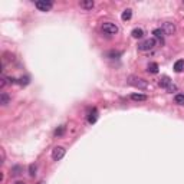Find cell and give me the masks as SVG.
Masks as SVG:
<instances>
[{
    "instance_id": "8",
    "label": "cell",
    "mask_w": 184,
    "mask_h": 184,
    "mask_svg": "<svg viewBox=\"0 0 184 184\" xmlns=\"http://www.w3.org/2000/svg\"><path fill=\"white\" fill-rule=\"evenodd\" d=\"M79 6H81V9H83V10H91V9H94L95 3L92 0H82V2H79Z\"/></svg>"
},
{
    "instance_id": "4",
    "label": "cell",
    "mask_w": 184,
    "mask_h": 184,
    "mask_svg": "<svg viewBox=\"0 0 184 184\" xmlns=\"http://www.w3.org/2000/svg\"><path fill=\"white\" fill-rule=\"evenodd\" d=\"M35 4H36V9L40 12H49L53 7V3L49 0H40V2H36Z\"/></svg>"
},
{
    "instance_id": "11",
    "label": "cell",
    "mask_w": 184,
    "mask_h": 184,
    "mask_svg": "<svg viewBox=\"0 0 184 184\" xmlns=\"http://www.w3.org/2000/svg\"><path fill=\"white\" fill-rule=\"evenodd\" d=\"M170 83H171V79H170L167 75H164V76H161V79H160L158 85H160L161 88H167V87L170 85Z\"/></svg>"
},
{
    "instance_id": "21",
    "label": "cell",
    "mask_w": 184,
    "mask_h": 184,
    "mask_svg": "<svg viewBox=\"0 0 184 184\" xmlns=\"http://www.w3.org/2000/svg\"><path fill=\"white\" fill-rule=\"evenodd\" d=\"M29 176L30 177L36 176V165H35V164H30V167H29Z\"/></svg>"
},
{
    "instance_id": "10",
    "label": "cell",
    "mask_w": 184,
    "mask_h": 184,
    "mask_svg": "<svg viewBox=\"0 0 184 184\" xmlns=\"http://www.w3.org/2000/svg\"><path fill=\"white\" fill-rule=\"evenodd\" d=\"M153 35H154V38L158 39L160 40V43H163V39H164V32H163V29H154L153 30Z\"/></svg>"
},
{
    "instance_id": "17",
    "label": "cell",
    "mask_w": 184,
    "mask_h": 184,
    "mask_svg": "<svg viewBox=\"0 0 184 184\" xmlns=\"http://www.w3.org/2000/svg\"><path fill=\"white\" fill-rule=\"evenodd\" d=\"M22 171H23V168L20 167V165H15V167L10 170L12 176H15V177H16V176H20V174H22Z\"/></svg>"
},
{
    "instance_id": "15",
    "label": "cell",
    "mask_w": 184,
    "mask_h": 184,
    "mask_svg": "<svg viewBox=\"0 0 184 184\" xmlns=\"http://www.w3.org/2000/svg\"><path fill=\"white\" fill-rule=\"evenodd\" d=\"M132 17V10L131 9H127V10L122 12V15H121V19L124 20V22H127V20H130Z\"/></svg>"
},
{
    "instance_id": "12",
    "label": "cell",
    "mask_w": 184,
    "mask_h": 184,
    "mask_svg": "<svg viewBox=\"0 0 184 184\" xmlns=\"http://www.w3.org/2000/svg\"><path fill=\"white\" fill-rule=\"evenodd\" d=\"M9 102H10V97H9L6 92H2V94H0V104L3 106H6Z\"/></svg>"
},
{
    "instance_id": "24",
    "label": "cell",
    "mask_w": 184,
    "mask_h": 184,
    "mask_svg": "<svg viewBox=\"0 0 184 184\" xmlns=\"http://www.w3.org/2000/svg\"><path fill=\"white\" fill-rule=\"evenodd\" d=\"M15 184H26V183H25V181H16Z\"/></svg>"
},
{
    "instance_id": "13",
    "label": "cell",
    "mask_w": 184,
    "mask_h": 184,
    "mask_svg": "<svg viewBox=\"0 0 184 184\" xmlns=\"http://www.w3.org/2000/svg\"><path fill=\"white\" fill-rule=\"evenodd\" d=\"M183 69H184V60L183 59H178L176 64H174V71H176L177 73H180Z\"/></svg>"
},
{
    "instance_id": "3",
    "label": "cell",
    "mask_w": 184,
    "mask_h": 184,
    "mask_svg": "<svg viewBox=\"0 0 184 184\" xmlns=\"http://www.w3.org/2000/svg\"><path fill=\"white\" fill-rule=\"evenodd\" d=\"M155 46V39L150 38V39H144L138 43V50H143V52H147V50H151L154 49Z\"/></svg>"
},
{
    "instance_id": "16",
    "label": "cell",
    "mask_w": 184,
    "mask_h": 184,
    "mask_svg": "<svg viewBox=\"0 0 184 184\" xmlns=\"http://www.w3.org/2000/svg\"><path fill=\"white\" fill-rule=\"evenodd\" d=\"M65 131H66V127H65V125H60L59 128H56V130H55L53 135H55V137H62L65 134Z\"/></svg>"
},
{
    "instance_id": "25",
    "label": "cell",
    "mask_w": 184,
    "mask_h": 184,
    "mask_svg": "<svg viewBox=\"0 0 184 184\" xmlns=\"http://www.w3.org/2000/svg\"><path fill=\"white\" fill-rule=\"evenodd\" d=\"M38 184H45V181H39V183Z\"/></svg>"
},
{
    "instance_id": "6",
    "label": "cell",
    "mask_w": 184,
    "mask_h": 184,
    "mask_svg": "<svg viewBox=\"0 0 184 184\" xmlns=\"http://www.w3.org/2000/svg\"><path fill=\"white\" fill-rule=\"evenodd\" d=\"M65 153H66V150L64 147H55L52 150V158L55 161H59V160H62L65 157Z\"/></svg>"
},
{
    "instance_id": "22",
    "label": "cell",
    "mask_w": 184,
    "mask_h": 184,
    "mask_svg": "<svg viewBox=\"0 0 184 184\" xmlns=\"http://www.w3.org/2000/svg\"><path fill=\"white\" fill-rule=\"evenodd\" d=\"M19 83L20 85H27V83H29V78H27V76H22V78L19 79Z\"/></svg>"
},
{
    "instance_id": "5",
    "label": "cell",
    "mask_w": 184,
    "mask_h": 184,
    "mask_svg": "<svg viewBox=\"0 0 184 184\" xmlns=\"http://www.w3.org/2000/svg\"><path fill=\"white\" fill-rule=\"evenodd\" d=\"M163 32L167 36H173L176 33V25L173 22H164L163 23Z\"/></svg>"
},
{
    "instance_id": "20",
    "label": "cell",
    "mask_w": 184,
    "mask_h": 184,
    "mask_svg": "<svg viewBox=\"0 0 184 184\" xmlns=\"http://www.w3.org/2000/svg\"><path fill=\"white\" fill-rule=\"evenodd\" d=\"M165 91H167V92H170V94H173V92H176V91H177V87L174 85L173 82H171V83L168 85V87L165 88Z\"/></svg>"
},
{
    "instance_id": "9",
    "label": "cell",
    "mask_w": 184,
    "mask_h": 184,
    "mask_svg": "<svg viewBox=\"0 0 184 184\" xmlns=\"http://www.w3.org/2000/svg\"><path fill=\"white\" fill-rule=\"evenodd\" d=\"M131 36H132L134 39H141V38L144 36V30L141 29V27H135V29H132Z\"/></svg>"
},
{
    "instance_id": "18",
    "label": "cell",
    "mask_w": 184,
    "mask_h": 184,
    "mask_svg": "<svg viewBox=\"0 0 184 184\" xmlns=\"http://www.w3.org/2000/svg\"><path fill=\"white\" fill-rule=\"evenodd\" d=\"M147 71L150 72V73H157V72H158V64L151 62V64L148 65V69H147Z\"/></svg>"
},
{
    "instance_id": "19",
    "label": "cell",
    "mask_w": 184,
    "mask_h": 184,
    "mask_svg": "<svg viewBox=\"0 0 184 184\" xmlns=\"http://www.w3.org/2000/svg\"><path fill=\"white\" fill-rule=\"evenodd\" d=\"M174 102L177 105H184V94H177L174 97Z\"/></svg>"
},
{
    "instance_id": "23",
    "label": "cell",
    "mask_w": 184,
    "mask_h": 184,
    "mask_svg": "<svg viewBox=\"0 0 184 184\" xmlns=\"http://www.w3.org/2000/svg\"><path fill=\"white\" fill-rule=\"evenodd\" d=\"M121 55V52H111V53H108V56H120Z\"/></svg>"
},
{
    "instance_id": "7",
    "label": "cell",
    "mask_w": 184,
    "mask_h": 184,
    "mask_svg": "<svg viewBox=\"0 0 184 184\" xmlns=\"http://www.w3.org/2000/svg\"><path fill=\"white\" fill-rule=\"evenodd\" d=\"M97 120H98V109L92 108L89 111V114H88V122H89V124H95Z\"/></svg>"
},
{
    "instance_id": "2",
    "label": "cell",
    "mask_w": 184,
    "mask_h": 184,
    "mask_svg": "<svg viewBox=\"0 0 184 184\" xmlns=\"http://www.w3.org/2000/svg\"><path fill=\"white\" fill-rule=\"evenodd\" d=\"M101 30L105 35H109V36H111V35L118 33V26L112 22H104L102 23V26H101Z\"/></svg>"
},
{
    "instance_id": "26",
    "label": "cell",
    "mask_w": 184,
    "mask_h": 184,
    "mask_svg": "<svg viewBox=\"0 0 184 184\" xmlns=\"http://www.w3.org/2000/svg\"><path fill=\"white\" fill-rule=\"evenodd\" d=\"M183 4H184V2H183Z\"/></svg>"
},
{
    "instance_id": "1",
    "label": "cell",
    "mask_w": 184,
    "mask_h": 184,
    "mask_svg": "<svg viewBox=\"0 0 184 184\" xmlns=\"http://www.w3.org/2000/svg\"><path fill=\"white\" fill-rule=\"evenodd\" d=\"M128 83L132 85V87L138 88V89H147V88H148L147 81H144L143 78H137V76H130V78H128Z\"/></svg>"
},
{
    "instance_id": "14",
    "label": "cell",
    "mask_w": 184,
    "mask_h": 184,
    "mask_svg": "<svg viewBox=\"0 0 184 184\" xmlns=\"http://www.w3.org/2000/svg\"><path fill=\"white\" fill-rule=\"evenodd\" d=\"M131 99H132V101H137V102L147 101V95H144V94H132L131 95Z\"/></svg>"
}]
</instances>
